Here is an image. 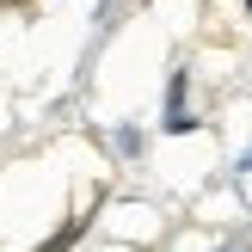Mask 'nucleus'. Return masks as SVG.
<instances>
[{"instance_id": "obj_1", "label": "nucleus", "mask_w": 252, "mask_h": 252, "mask_svg": "<svg viewBox=\"0 0 252 252\" xmlns=\"http://www.w3.org/2000/svg\"><path fill=\"white\" fill-rule=\"evenodd\" d=\"M166 129L172 135L191 129V117H185V74H172V86H166Z\"/></svg>"}, {"instance_id": "obj_2", "label": "nucleus", "mask_w": 252, "mask_h": 252, "mask_svg": "<svg viewBox=\"0 0 252 252\" xmlns=\"http://www.w3.org/2000/svg\"><path fill=\"white\" fill-rule=\"evenodd\" d=\"M221 252H234V246H221Z\"/></svg>"}]
</instances>
